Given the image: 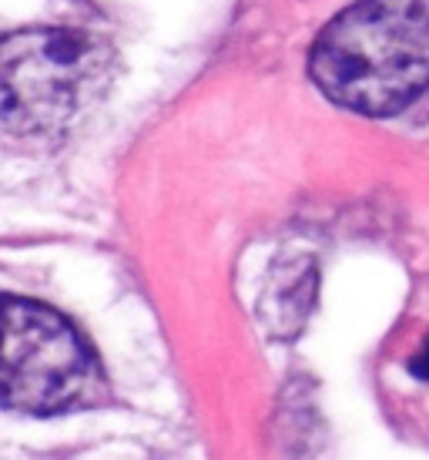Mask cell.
I'll list each match as a JSON object with an SVG mask.
<instances>
[{
	"label": "cell",
	"instance_id": "1",
	"mask_svg": "<svg viewBox=\"0 0 429 460\" xmlns=\"http://www.w3.org/2000/svg\"><path fill=\"white\" fill-rule=\"evenodd\" d=\"M319 91L355 115L390 118L429 88V0H359L309 54Z\"/></svg>",
	"mask_w": 429,
	"mask_h": 460
},
{
	"label": "cell",
	"instance_id": "3",
	"mask_svg": "<svg viewBox=\"0 0 429 460\" xmlns=\"http://www.w3.org/2000/svg\"><path fill=\"white\" fill-rule=\"evenodd\" d=\"M104 400L101 363L74 323L34 299L0 296V407L54 417Z\"/></svg>",
	"mask_w": 429,
	"mask_h": 460
},
{
	"label": "cell",
	"instance_id": "4",
	"mask_svg": "<svg viewBox=\"0 0 429 460\" xmlns=\"http://www.w3.org/2000/svg\"><path fill=\"white\" fill-rule=\"evenodd\" d=\"M409 373H413V376H419V380H429V336L423 340V346H419L416 357L409 359Z\"/></svg>",
	"mask_w": 429,
	"mask_h": 460
},
{
	"label": "cell",
	"instance_id": "2",
	"mask_svg": "<svg viewBox=\"0 0 429 460\" xmlns=\"http://www.w3.org/2000/svg\"><path fill=\"white\" fill-rule=\"evenodd\" d=\"M114 48L77 27H27L0 40V131L54 138L101 98Z\"/></svg>",
	"mask_w": 429,
	"mask_h": 460
}]
</instances>
